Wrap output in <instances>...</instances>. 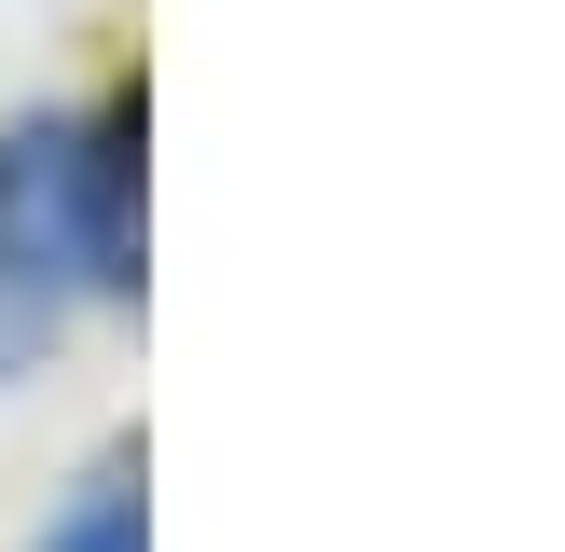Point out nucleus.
Returning a JSON list of instances; mask_svg holds the SVG:
<instances>
[{
  "instance_id": "obj_1",
  "label": "nucleus",
  "mask_w": 565,
  "mask_h": 552,
  "mask_svg": "<svg viewBox=\"0 0 565 552\" xmlns=\"http://www.w3.org/2000/svg\"><path fill=\"white\" fill-rule=\"evenodd\" d=\"M0 235L55 276H125V152H110V125L0 138Z\"/></svg>"
},
{
  "instance_id": "obj_2",
  "label": "nucleus",
  "mask_w": 565,
  "mask_h": 552,
  "mask_svg": "<svg viewBox=\"0 0 565 552\" xmlns=\"http://www.w3.org/2000/svg\"><path fill=\"white\" fill-rule=\"evenodd\" d=\"M42 552H138V484H97V497H83V511L55 524Z\"/></svg>"
}]
</instances>
